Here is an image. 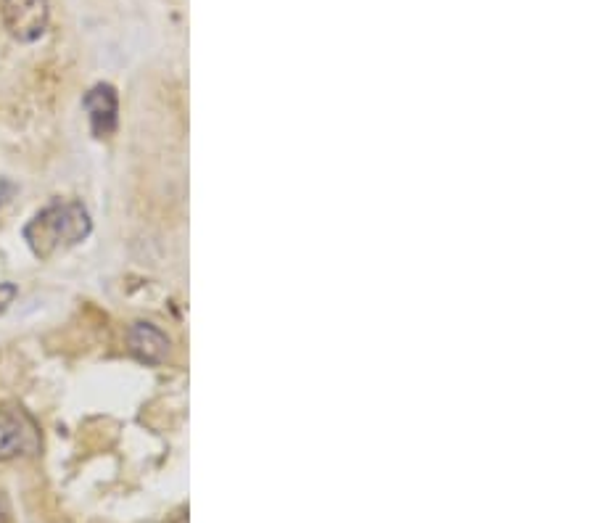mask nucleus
<instances>
[{
  "label": "nucleus",
  "instance_id": "2",
  "mask_svg": "<svg viewBox=\"0 0 594 523\" xmlns=\"http://www.w3.org/2000/svg\"><path fill=\"white\" fill-rule=\"evenodd\" d=\"M3 24L8 35L19 43H35L48 30L51 22V6L48 0H3L0 6Z\"/></svg>",
  "mask_w": 594,
  "mask_h": 523
},
{
  "label": "nucleus",
  "instance_id": "4",
  "mask_svg": "<svg viewBox=\"0 0 594 523\" xmlns=\"http://www.w3.org/2000/svg\"><path fill=\"white\" fill-rule=\"evenodd\" d=\"M82 106L90 117V130L96 138H109L117 130L119 122V96L114 85L98 82L96 88H90L82 98Z\"/></svg>",
  "mask_w": 594,
  "mask_h": 523
},
{
  "label": "nucleus",
  "instance_id": "1",
  "mask_svg": "<svg viewBox=\"0 0 594 523\" xmlns=\"http://www.w3.org/2000/svg\"><path fill=\"white\" fill-rule=\"evenodd\" d=\"M93 230L88 209L80 201H56L24 225V241L37 259H51L59 251L82 244Z\"/></svg>",
  "mask_w": 594,
  "mask_h": 523
},
{
  "label": "nucleus",
  "instance_id": "3",
  "mask_svg": "<svg viewBox=\"0 0 594 523\" xmlns=\"http://www.w3.org/2000/svg\"><path fill=\"white\" fill-rule=\"evenodd\" d=\"M37 428L32 418L16 407H0V463L37 452Z\"/></svg>",
  "mask_w": 594,
  "mask_h": 523
},
{
  "label": "nucleus",
  "instance_id": "6",
  "mask_svg": "<svg viewBox=\"0 0 594 523\" xmlns=\"http://www.w3.org/2000/svg\"><path fill=\"white\" fill-rule=\"evenodd\" d=\"M16 296H19V288L14 283H0V312H6Z\"/></svg>",
  "mask_w": 594,
  "mask_h": 523
},
{
  "label": "nucleus",
  "instance_id": "5",
  "mask_svg": "<svg viewBox=\"0 0 594 523\" xmlns=\"http://www.w3.org/2000/svg\"><path fill=\"white\" fill-rule=\"evenodd\" d=\"M127 347L135 360L146 365H162L169 354V339L154 323H132L127 331Z\"/></svg>",
  "mask_w": 594,
  "mask_h": 523
},
{
  "label": "nucleus",
  "instance_id": "7",
  "mask_svg": "<svg viewBox=\"0 0 594 523\" xmlns=\"http://www.w3.org/2000/svg\"><path fill=\"white\" fill-rule=\"evenodd\" d=\"M0 523H11V502L3 489H0Z\"/></svg>",
  "mask_w": 594,
  "mask_h": 523
}]
</instances>
